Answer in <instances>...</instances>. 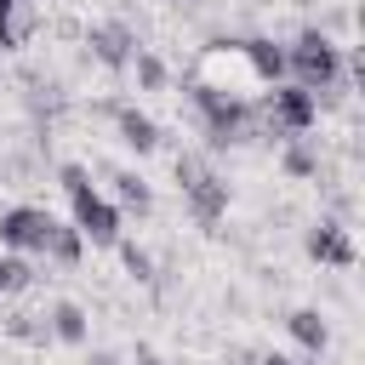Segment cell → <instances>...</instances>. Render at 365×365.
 Returning a JSON list of instances; mask_svg holds the SVG:
<instances>
[{
    "instance_id": "10",
    "label": "cell",
    "mask_w": 365,
    "mask_h": 365,
    "mask_svg": "<svg viewBox=\"0 0 365 365\" xmlns=\"http://www.w3.org/2000/svg\"><path fill=\"white\" fill-rule=\"evenodd\" d=\"M108 114H114V137H120L131 154H154V148H160V125H154L137 103H108Z\"/></svg>"
},
{
    "instance_id": "15",
    "label": "cell",
    "mask_w": 365,
    "mask_h": 365,
    "mask_svg": "<svg viewBox=\"0 0 365 365\" xmlns=\"http://www.w3.org/2000/svg\"><path fill=\"white\" fill-rule=\"evenodd\" d=\"M0 331H6L11 342H29V348H46V342H51V325H46V314H34V308H11V314L0 319Z\"/></svg>"
},
{
    "instance_id": "25",
    "label": "cell",
    "mask_w": 365,
    "mask_h": 365,
    "mask_svg": "<svg viewBox=\"0 0 365 365\" xmlns=\"http://www.w3.org/2000/svg\"><path fill=\"white\" fill-rule=\"evenodd\" d=\"M228 359H234V365H257V354H251V348H234Z\"/></svg>"
},
{
    "instance_id": "7",
    "label": "cell",
    "mask_w": 365,
    "mask_h": 365,
    "mask_svg": "<svg viewBox=\"0 0 365 365\" xmlns=\"http://www.w3.org/2000/svg\"><path fill=\"white\" fill-rule=\"evenodd\" d=\"M302 251H308L314 262H325V268H354V262H359V245H354L348 222H336V217L308 222V228H302Z\"/></svg>"
},
{
    "instance_id": "3",
    "label": "cell",
    "mask_w": 365,
    "mask_h": 365,
    "mask_svg": "<svg viewBox=\"0 0 365 365\" xmlns=\"http://www.w3.org/2000/svg\"><path fill=\"white\" fill-rule=\"evenodd\" d=\"M285 80L302 86V91H325V86L348 80V74H342V46H336L325 29H302V34L285 46Z\"/></svg>"
},
{
    "instance_id": "5",
    "label": "cell",
    "mask_w": 365,
    "mask_h": 365,
    "mask_svg": "<svg viewBox=\"0 0 365 365\" xmlns=\"http://www.w3.org/2000/svg\"><path fill=\"white\" fill-rule=\"evenodd\" d=\"M57 217L46 205H6L0 211V251H17V257H46V240H51Z\"/></svg>"
},
{
    "instance_id": "20",
    "label": "cell",
    "mask_w": 365,
    "mask_h": 365,
    "mask_svg": "<svg viewBox=\"0 0 365 365\" xmlns=\"http://www.w3.org/2000/svg\"><path fill=\"white\" fill-rule=\"evenodd\" d=\"M57 188H63L68 200H80V194H91V171H86L80 160H63V165H57Z\"/></svg>"
},
{
    "instance_id": "16",
    "label": "cell",
    "mask_w": 365,
    "mask_h": 365,
    "mask_svg": "<svg viewBox=\"0 0 365 365\" xmlns=\"http://www.w3.org/2000/svg\"><path fill=\"white\" fill-rule=\"evenodd\" d=\"M80 257H86L80 228H74V222H57L51 240H46V262H57V268H80Z\"/></svg>"
},
{
    "instance_id": "17",
    "label": "cell",
    "mask_w": 365,
    "mask_h": 365,
    "mask_svg": "<svg viewBox=\"0 0 365 365\" xmlns=\"http://www.w3.org/2000/svg\"><path fill=\"white\" fill-rule=\"evenodd\" d=\"M34 279H40V274H34V262H29V257L0 251V297H23Z\"/></svg>"
},
{
    "instance_id": "4",
    "label": "cell",
    "mask_w": 365,
    "mask_h": 365,
    "mask_svg": "<svg viewBox=\"0 0 365 365\" xmlns=\"http://www.w3.org/2000/svg\"><path fill=\"white\" fill-rule=\"evenodd\" d=\"M188 80L205 86V91H217V97H240V103H251V91H262V86L251 80V68H245L240 40H211V46L194 57Z\"/></svg>"
},
{
    "instance_id": "23",
    "label": "cell",
    "mask_w": 365,
    "mask_h": 365,
    "mask_svg": "<svg viewBox=\"0 0 365 365\" xmlns=\"http://www.w3.org/2000/svg\"><path fill=\"white\" fill-rule=\"evenodd\" d=\"M131 365H177V359H165L160 348H148V342H137V359Z\"/></svg>"
},
{
    "instance_id": "18",
    "label": "cell",
    "mask_w": 365,
    "mask_h": 365,
    "mask_svg": "<svg viewBox=\"0 0 365 365\" xmlns=\"http://www.w3.org/2000/svg\"><path fill=\"white\" fill-rule=\"evenodd\" d=\"M131 74H137L143 91H165V86H171V68H165L154 51H143V46H137V57H131Z\"/></svg>"
},
{
    "instance_id": "26",
    "label": "cell",
    "mask_w": 365,
    "mask_h": 365,
    "mask_svg": "<svg viewBox=\"0 0 365 365\" xmlns=\"http://www.w3.org/2000/svg\"><path fill=\"white\" fill-rule=\"evenodd\" d=\"M11 11H17V0H0V23H6V17H11Z\"/></svg>"
},
{
    "instance_id": "9",
    "label": "cell",
    "mask_w": 365,
    "mask_h": 365,
    "mask_svg": "<svg viewBox=\"0 0 365 365\" xmlns=\"http://www.w3.org/2000/svg\"><path fill=\"white\" fill-rule=\"evenodd\" d=\"M240 51H245V68H251V80H257L262 91L285 86V46H279V40H268V34H245Z\"/></svg>"
},
{
    "instance_id": "14",
    "label": "cell",
    "mask_w": 365,
    "mask_h": 365,
    "mask_svg": "<svg viewBox=\"0 0 365 365\" xmlns=\"http://www.w3.org/2000/svg\"><path fill=\"white\" fill-rule=\"evenodd\" d=\"M108 182H114V205H120V211H137V217H143V211H154V194H148V182H143L137 171L114 165V171H108Z\"/></svg>"
},
{
    "instance_id": "2",
    "label": "cell",
    "mask_w": 365,
    "mask_h": 365,
    "mask_svg": "<svg viewBox=\"0 0 365 365\" xmlns=\"http://www.w3.org/2000/svg\"><path fill=\"white\" fill-rule=\"evenodd\" d=\"M182 91H188V108L200 114V137H205L211 154L251 143V103L217 97V91H205V86H194V80H182Z\"/></svg>"
},
{
    "instance_id": "19",
    "label": "cell",
    "mask_w": 365,
    "mask_h": 365,
    "mask_svg": "<svg viewBox=\"0 0 365 365\" xmlns=\"http://www.w3.org/2000/svg\"><path fill=\"white\" fill-rule=\"evenodd\" d=\"M114 251H120V268H125L137 285H154V257H148V245H137V240H120Z\"/></svg>"
},
{
    "instance_id": "21",
    "label": "cell",
    "mask_w": 365,
    "mask_h": 365,
    "mask_svg": "<svg viewBox=\"0 0 365 365\" xmlns=\"http://www.w3.org/2000/svg\"><path fill=\"white\" fill-rule=\"evenodd\" d=\"M6 51H23V34H17V23H11V17L0 23V57H6Z\"/></svg>"
},
{
    "instance_id": "8",
    "label": "cell",
    "mask_w": 365,
    "mask_h": 365,
    "mask_svg": "<svg viewBox=\"0 0 365 365\" xmlns=\"http://www.w3.org/2000/svg\"><path fill=\"white\" fill-rule=\"evenodd\" d=\"M86 51L103 63V68H131V57H137V34H131V23H120V17H108V23H91L86 29Z\"/></svg>"
},
{
    "instance_id": "6",
    "label": "cell",
    "mask_w": 365,
    "mask_h": 365,
    "mask_svg": "<svg viewBox=\"0 0 365 365\" xmlns=\"http://www.w3.org/2000/svg\"><path fill=\"white\" fill-rule=\"evenodd\" d=\"M68 222L80 228L86 245H120V240H125V228H120V205L103 200L97 188L80 194V200H68Z\"/></svg>"
},
{
    "instance_id": "13",
    "label": "cell",
    "mask_w": 365,
    "mask_h": 365,
    "mask_svg": "<svg viewBox=\"0 0 365 365\" xmlns=\"http://www.w3.org/2000/svg\"><path fill=\"white\" fill-rule=\"evenodd\" d=\"M279 171H285L291 182L319 177V148H314L308 137H285V143H279Z\"/></svg>"
},
{
    "instance_id": "27",
    "label": "cell",
    "mask_w": 365,
    "mask_h": 365,
    "mask_svg": "<svg viewBox=\"0 0 365 365\" xmlns=\"http://www.w3.org/2000/svg\"><path fill=\"white\" fill-rule=\"evenodd\" d=\"M182 365H205V359H182Z\"/></svg>"
},
{
    "instance_id": "11",
    "label": "cell",
    "mask_w": 365,
    "mask_h": 365,
    "mask_svg": "<svg viewBox=\"0 0 365 365\" xmlns=\"http://www.w3.org/2000/svg\"><path fill=\"white\" fill-rule=\"evenodd\" d=\"M46 325H51V342H68V348H86V336H91V314L74 297H57L46 308Z\"/></svg>"
},
{
    "instance_id": "22",
    "label": "cell",
    "mask_w": 365,
    "mask_h": 365,
    "mask_svg": "<svg viewBox=\"0 0 365 365\" xmlns=\"http://www.w3.org/2000/svg\"><path fill=\"white\" fill-rule=\"evenodd\" d=\"M257 365H319L308 354H257Z\"/></svg>"
},
{
    "instance_id": "24",
    "label": "cell",
    "mask_w": 365,
    "mask_h": 365,
    "mask_svg": "<svg viewBox=\"0 0 365 365\" xmlns=\"http://www.w3.org/2000/svg\"><path fill=\"white\" fill-rule=\"evenodd\" d=\"M86 365H125V359H120V354H108V348H91V359H86Z\"/></svg>"
},
{
    "instance_id": "28",
    "label": "cell",
    "mask_w": 365,
    "mask_h": 365,
    "mask_svg": "<svg viewBox=\"0 0 365 365\" xmlns=\"http://www.w3.org/2000/svg\"><path fill=\"white\" fill-rule=\"evenodd\" d=\"M17 6H34V0H17Z\"/></svg>"
},
{
    "instance_id": "1",
    "label": "cell",
    "mask_w": 365,
    "mask_h": 365,
    "mask_svg": "<svg viewBox=\"0 0 365 365\" xmlns=\"http://www.w3.org/2000/svg\"><path fill=\"white\" fill-rule=\"evenodd\" d=\"M171 177H177V194H182V205H188V217L200 222V228H217L222 217H228V177L200 154V148H182L177 160H171Z\"/></svg>"
},
{
    "instance_id": "12",
    "label": "cell",
    "mask_w": 365,
    "mask_h": 365,
    "mask_svg": "<svg viewBox=\"0 0 365 365\" xmlns=\"http://www.w3.org/2000/svg\"><path fill=\"white\" fill-rule=\"evenodd\" d=\"M285 331H291V342H297L308 359H319L325 342H331V325H325L319 308H291V314H285Z\"/></svg>"
}]
</instances>
